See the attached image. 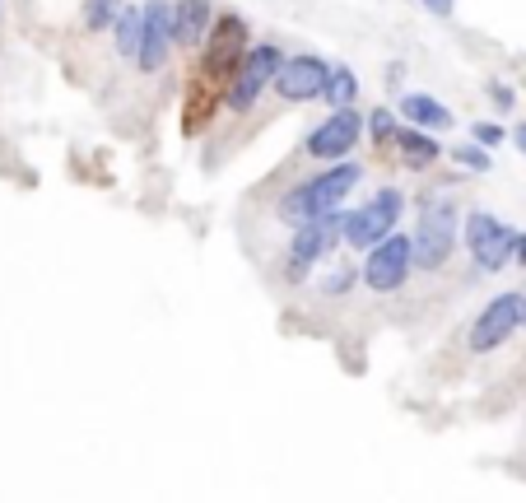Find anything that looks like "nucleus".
<instances>
[{
  "label": "nucleus",
  "mask_w": 526,
  "mask_h": 503,
  "mask_svg": "<svg viewBox=\"0 0 526 503\" xmlns=\"http://www.w3.org/2000/svg\"><path fill=\"white\" fill-rule=\"evenodd\" d=\"M359 177H364V164H345V159H340V164L322 168V173L308 177V182H298L294 191H284L280 205H275V215H280L284 224H294V229L317 224V219L345 210L340 201L359 187Z\"/></svg>",
  "instance_id": "f257e3e1"
},
{
  "label": "nucleus",
  "mask_w": 526,
  "mask_h": 503,
  "mask_svg": "<svg viewBox=\"0 0 526 503\" xmlns=\"http://www.w3.org/2000/svg\"><path fill=\"white\" fill-rule=\"evenodd\" d=\"M415 266L419 271H438L452 261L461 243V215H457V201L447 196H424L419 201V224H415Z\"/></svg>",
  "instance_id": "f03ea898"
},
{
  "label": "nucleus",
  "mask_w": 526,
  "mask_h": 503,
  "mask_svg": "<svg viewBox=\"0 0 526 503\" xmlns=\"http://www.w3.org/2000/svg\"><path fill=\"white\" fill-rule=\"evenodd\" d=\"M405 215V191L401 187H382L378 196L359 210H345V247L373 252L378 243H387L396 233V219Z\"/></svg>",
  "instance_id": "7ed1b4c3"
},
{
  "label": "nucleus",
  "mask_w": 526,
  "mask_h": 503,
  "mask_svg": "<svg viewBox=\"0 0 526 503\" xmlns=\"http://www.w3.org/2000/svg\"><path fill=\"white\" fill-rule=\"evenodd\" d=\"M461 243L471 252L475 271H503L508 261H513V247H517V229H508L499 215H489V210H471L466 224H461Z\"/></svg>",
  "instance_id": "20e7f679"
},
{
  "label": "nucleus",
  "mask_w": 526,
  "mask_h": 503,
  "mask_svg": "<svg viewBox=\"0 0 526 503\" xmlns=\"http://www.w3.org/2000/svg\"><path fill=\"white\" fill-rule=\"evenodd\" d=\"M289 61V56L275 47V42H261V47H247L243 66H238V75H233V84L224 89V108L229 112H247L252 103L261 98V89H270L275 84V75H280V66Z\"/></svg>",
  "instance_id": "39448f33"
},
{
  "label": "nucleus",
  "mask_w": 526,
  "mask_h": 503,
  "mask_svg": "<svg viewBox=\"0 0 526 503\" xmlns=\"http://www.w3.org/2000/svg\"><path fill=\"white\" fill-rule=\"evenodd\" d=\"M336 243H345V210L317 219V224L294 229V243H289V252H284V280H308V271Z\"/></svg>",
  "instance_id": "423d86ee"
},
{
  "label": "nucleus",
  "mask_w": 526,
  "mask_h": 503,
  "mask_svg": "<svg viewBox=\"0 0 526 503\" xmlns=\"http://www.w3.org/2000/svg\"><path fill=\"white\" fill-rule=\"evenodd\" d=\"M410 266H415V238H410V233H392L387 243H378L364 257L359 280H364L373 294H396V289L410 280Z\"/></svg>",
  "instance_id": "0eeeda50"
},
{
  "label": "nucleus",
  "mask_w": 526,
  "mask_h": 503,
  "mask_svg": "<svg viewBox=\"0 0 526 503\" xmlns=\"http://www.w3.org/2000/svg\"><path fill=\"white\" fill-rule=\"evenodd\" d=\"M326 84H331V66L322 56H289L275 75V94L284 103H312V98H326Z\"/></svg>",
  "instance_id": "6e6552de"
},
{
  "label": "nucleus",
  "mask_w": 526,
  "mask_h": 503,
  "mask_svg": "<svg viewBox=\"0 0 526 503\" xmlns=\"http://www.w3.org/2000/svg\"><path fill=\"white\" fill-rule=\"evenodd\" d=\"M364 126H368V122H364V117H359L354 108L331 112V117H326V122L308 136V154H312V159H326V164H340V159H345V154L359 145Z\"/></svg>",
  "instance_id": "1a4fd4ad"
},
{
  "label": "nucleus",
  "mask_w": 526,
  "mask_h": 503,
  "mask_svg": "<svg viewBox=\"0 0 526 503\" xmlns=\"http://www.w3.org/2000/svg\"><path fill=\"white\" fill-rule=\"evenodd\" d=\"M517 322H522V294H499L494 303H485V313L475 317L471 327V350L475 354H489L499 350L503 340L517 331Z\"/></svg>",
  "instance_id": "9d476101"
},
{
  "label": "nucleus",
  "mask_w": 526,
  "mask_h": 503,
  "mask_svg": "<svg viewBox=\"0 0 526 503\" xmlns=\"http://www.w3.org/2000/svg\"><path fill=\"white\" fill-rule=\"evenodd\" d=\"M168 47H173V5H168V0H149L135 66L145 70V75H159V70L168 66Z\"/></svg>",
  "instance_id": "9b49d317"
},
{
  "label": "nucleus",
  "mask_w": 526,
  "mask_h": 503,
  "mask_svg": "<svg viewBox=\"0 0 526 503\" xmlns=\"http://www.w3.org/2000/svg\"><path fill=\"white\" fill-rule=\"evenodd\" d=\"M210 24H215L210 0H177L173 5V42L177 47H201Z\"/></svg>",
  "instance_id": "f8f14e48"
},
{
  "label": "nucleus",
  "mask_w": 526,
  "mask_h": 503,
  "mask_svg": "<svg viewBox=\"0 0 526 503\" xmlns=\"http://www.w3.org/2000/svg\"><path fill=\"white\" fill-rule=\"evenodd\" d=\"M401 117H405V126L429 131V136L452 126V112H447L438 98H429V94H401Z\"/></svg>",
  "instance_id": "ddd939ff"
},
{
  "label": "nucleus",
  "mask_w": 526,
  "mask_h": 503,
  "mask_svg": "<svg viewBox=\"0 0 526 503\" xmlns=\"http://www.w3.org/2000/svg\"><path fill=\"white\" fill-rule=\"evenodd\" d=\"M396 145H401V154H405V164L410 168H429V164H438V140L429 136V131H415V126H401V136H396Z\"/></svg>",
  "instance_id": "4468645a"
},
{
  "label": "nucleus",
  "mask_w": 526,
  "mask_h": 503,
  "mask_svg": "<svg viewBox=\"0 0 526 503\" xmlns=\"http://www.w3.org/2000/svg\"><path fill=\"white\" fill-rule=\"evenodd\" d=\"M140 33H145V10H135V5H126L122 14H117V24H112V42H117V56H131L140 52Z\"/></svg>",
  "instance_id": "2eb2a0df"
},
{
  "label": "nucleus",
  "mask_w": 526,
  "mask_h": 503,
  "mask_svg": "<svg viewBox=\"0 0 526 503\" xmlns=\"http://www.w3.org/2000/svg\"><path fill=\"white\" fill-rule=\"evenodd\" d=\"M359 98V75L350 66H331V84H326V103L331 112H345Z\"/></svg>",
  "instance_id": "dca6fc26"
},
{
  "label": "nucleus",
  "mask_w": 526,
  "mask_h": 503,
  "mask_svg": "<svg viewBox=\"0 0 526 503\" xmlns=\"http://www.w3.org/2000/svg\"><path fill=\"white\" fill-rule=\"evenodd\" d=\"M122 10H126L122 0H84V28L103 33V28L117 24V14H122Z\"/></svg>",
  "instance_id": "f3484780"
},
{
  "label": "nucleus",
  "mask_w": 526,
  "mask_h": 503,
  "mask_svg": "<svg viewBox=\"0 0 526 503\" xmlns=\"http://www.w3.org/2000/svg\"><path fill=\"white\" fill-rule=\"evenodd\" d=\"M368 131H373V140H378V145L396 140V136H401V126H396V112H392V108H373V117H368Z\"/></svg>",
  "instance_id": "a211bd4d"
},
{
  "label": "nucleus",
  "mask_w": 526,
  "mask_h": 503,
  "mask_svg": "<svg viewBox=\"0 0 526 503\" xmlns=\"http://www.w3.org/2000/svg\"><path fill=\"white\" fill-rule=\"evenodd\" d=\"M452 159H457V164H466L471 168V173H489V168H494V159H489V150L485 145H457V150H452Z\"/></svg>",
  "instance_id": "6ab92c4d"
},
{
  "label": "nucleus",
  "mask_w": 526,
  "mask_h": 503,
  "mask_svg": "<svg viewBox=\"0 0 526 503\" xmlns=\"http://www.w3.org/2000/svg\"><path fill=\"white\" fill-rule=\"evenodd\" d=\"M354 266H345V261H336V266H331V271H326V280H322V294H345V289L354 285Z\"/></svg>",
  "instance_id": "aec40b11"
},
{
  "label": "nucleus",
  "mask_w": 526,
  "mask_h": 503,
  "mask_svg": "<svg viewBox=\"0 0 526 503\" xmlns=\"http://www.w3.org/2000/svg\"><path fill=\"white\" fill-rule=\"evenodd\" d=\"M471 140H475V145H485V150H494V145H503V140H508V131H503L499 122H475L471 126Z\"/></svg>",
  "instance_id": "412c9836"
},
{
  "label": "nucleus",
  "mask_w": 526,
  "mask_h": 503,
  "mask_svg": "<svg viewBox=\"0 0 526 503\" xmlns=\"http://www.w3.org/2000/svg\"><path fill=\"white\" fill-rule=\"evenodd\" d=\"M489 98H494V103H499V108L503 112H508V108H513V103H517V98H513V84H489Z\"/></svg>",
  "instance_id": "4be33fe9"
},
{
  "label": "nucleus",
  "mask_w": 526,
  "mask_h": 503,
  "mask_svg": "<svg viewBox=\"0 0 526 503\" xmlns=\"http://www.w3.org/2000/svg\"><path fill=\"white\" fill-rule=\"evenodd\" d=\"M424 5H429L433 14H443V19L447 14H457V0H424Z\"/></svg>",
  "instance_id": "5701e85b"
},
{
  "label": "nucleus",
  "mask_w": 526,
  "mask_h": 503,
  "mask_svg": "<svg viewBox=\"0 0 526 503\" xmlns=\"http://www.w3.org/2000/svg\"><path fill=\"white\" fill-rule=\"evenodd\" d=\"M513 261H517V266H526V233H517V247H513Z\"/></svg>",
  "instance_id": "b1692460"
},
{
  "label": "nucleus",
  "mask_w": 526,
  "mask_h": 503,
  "mask_svg": "<svg viewBox=\"0 0 526 503\" xmlns=\"http://www.w3.org/2000/svg\"><path fill=\"white\" fill-rule=\"evenodd\" d=\"M401 75H405V66H401V61H392V66H387V80L401 84Z\"/></svg>",
  "instance_id": "393cba45"
},
{
  "label": "nucleus",
  "mask_w": 526,
  "mask_h": 503,
  "mask_svg": "<svg viewBox=\"0 0 526 503\" xmlns=\"http://www.w3.org/2000/svg\"><path fill=\"white\" fill-rule=\"evenodd\" d=\"M513 140H517V150H522V154H526V122H522V126H517V136H513Z\"/></svg>",
  "instance_id": "a878e982"
},
{
  "label": "nucleus",
  "mask_w": 526,
  "mask_h": 503,
  "mask_svg": "<svg viewBox=\"0 0 526 503\" xmlns=\"http://www.w3.org/2000/svg\"><path fill=\"white\" fill-rule=\"evenodd\" d=\"M522 322H526V294H522Z\"/></svg>",
  "instance_id": "bb28decb"
}]
</instances>
